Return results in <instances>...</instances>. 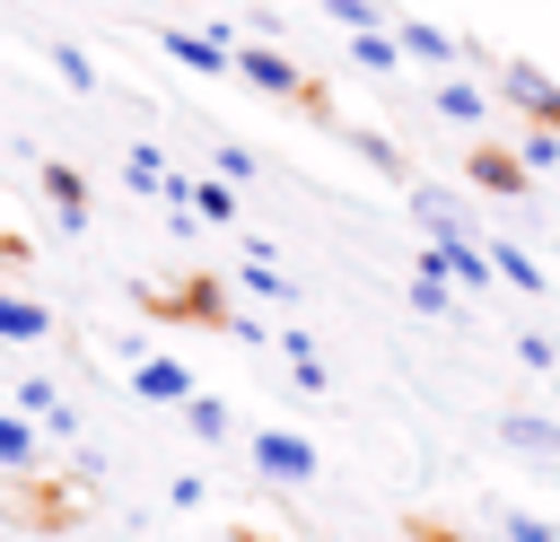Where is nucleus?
Wrapping results in <instances>:
<instances>
[{
    "label": "nucleus",
    "mask_w": 560,
    "mask_h": 542,
    "mask_svg": "<svg viewBox=\"0 0 560 542\" xmlns=\"http://www.w3.org/2000/svg\"><path fill=\"white\" fill-rule=\"evenodd\" d=\"M490 280H508V288H525V297H542V262H534L525 245H490Z\"/></svg>",
    "instance_id": "nucleus-11"
},
{
    "label": "nucleus",
    "mask_w": 560,
    "mask_h": 542,
    "mask_svg": "<svg viewBox=\"0 0 560 542\" xmlns=\"http://www.w3.org/2000/svg\"><path fill=\"white\" fill-rule=\"evenodd\" d=\"M166 52L201 79H228V35H192V26H166Z\"/></svg>",
    "instance_id": "nucleus-7"
},
{
    "label": "nucleus",
    "mask_w": 560,
    "mask_h": 542,
    "mask_svg": "<svg viewBox=\"0 0 560 542\" xmlns=\"http://www.w3.org/2000/svg\"><path fill=\"white\" fill-rule=\"evenodd\" d=\"M411 306H420V315H446V306H455V280H438V271H411Z\"/></svg>",
    "instance_id": "nucleus-21"
},
{
    "label": "nucleus",
    "mask_w": 560,
    "mask_h": 542,
    "mask_svg": "<svg viewBox=\"0 0 560 542\" xmlns=\"http://www.w3.org/2000/svg\"><path fill=\"white\" fill-rule=\"evenodd\" d=\"M438 114H446L455 131H481V122H490V96H481L472 79H438Z\"/></svg>",
    "instance_id": "nucleus-10"
},
{
    "label": "nucleus",
    "mask_w": 560,
    "mask_h": 542,
    "mask_svg": "<svg viewBox=\"0 0 560 542\" xmlns=\"http://www.w3.org/2000/svg\"><path fill=\"white\" fill-rule=\"evenodd\" d=\"M472 184H481V192H499V201L534 192V175H525V157H516V149H472Z\"/></svg>",
    "instance_id": "nucleus-5"
},
{
    "label": "nucleus",
    "mask_w": 560,
    "mask_h": 542,
    "mask_svg": "<svg viewBox=\"0 0 560 542\" xmlns=\"http://www.w3.org/2000/svg\"><path fill=\"white\" fill-rule=\"evenodd\" d=\"M324 9H332V26H350V35H359V26H385L376 0H324Z\"/></svg>",
    "instance_id": "nucleus-22"
},
{
    "label": "nucleus",
    "mask_w": 560,
    "mask_h": 542,
    "mask_svg": "<svg viewBox=\"0 0 560 542\" xmlns=\"http://www.w3.org/2000/svg\"><path fill=\"white\" fill-rule=\"evenodd\" d=\"M0 463H9V472H26V463H35V428H26V420H9V411H0Z\"/></svg>",
    "instance_id": "nucleus-18"
},
{
    "label": "nucleus",
    "mask_w": 560,
    "mask_h": 542,
    "mask_svg": "<svg viewBox=\"0 0 560 542\" xmlns=\"http://www.w3.org/2000/svg\"><path fill=\"white\" fill-rule=\"evenodd\" d=\"M350 149H359V157H368L376 175H402V149H394L385 131H350Z\"/></svg>",
    "instance_id": "nucleus-20"
},
{
    "label": "nucleus",
    "mask_w": 560,
    "mask_h": 542,
    "mask_svg": "<svg viewBox=\"0 0 560 542\" xmlns=\"http://www.w3.org/2000/svg\"><path fill=\"white\" fill-rule=\"evenodd\" d=\"M350 61H359V70H394V61H402L394 26H359V35H350Z\"/></svg>",
    "instance_id": "nucleus-14"
},
{
    "label": "nucleus",
    "mask_w": 560,
    "mask_h": 542,
    "mask_svg": "<svg viewBox=\"0 0 560 542\" xmlns=\"http://www.w3.org/2000/svg\"><path fill=\"white\" fill-rule=\"evenodd\" d=\"M499 96H508V105H525L534 122H551V131H560V87H551L534 61H499Z\"/></svg>",
    "instance_id": "nucleus-3"
},
{
    "label": "nucleus",
    "mask_w": 560,
    "mask_h": 542,
    "mask_svg": "<svg viewBox=\"0 0 560 542\" xmlns=\"http://www.w3.org/2000/svg\"><path fill=\"white\" fill-rule=\"evenodd\" d=\"M411 219H420L429 236H464V210H455L446 192H429V184H411Z\"/></svg>",
    "instance_id": "nucleus-12"
},
{
    "label": "nucleus",
    "mask_w": 560,
    "mask_h": 542,
    "mask_svg": "<svg viewBox=\"0 0 560 542\" xmlns=\"http://www.w3.org/2000/svg\"><path fill=\"white\" fill-rule=\"evenodd\" d=\"M499 542H560V533H551V525H534V516H508V525H499Z\"/></svg>",
    "instance_id": "nucleus-25"
},
{
    "label": "nucleus",
    "mask_w": 560,
    "mask_h": 542,
    "mask_svg": "<svg viewBox=\"0 0 560 542\" xmlns=\"http://www.w3.org/2000/svg\"><path fill=\"white\" fill-rule=\"evenodd\" d=\"M245 455H254V472H262V481H280V490L315 481V446H306V437H289V428H254V437H245Z\"/></svg>",
    "instance_id": "nucleus-1"
},
{
    "label": "nucleus",
    "mask_w": 560,
    "mask_h": 542,
    "mask_svg": "<svg viewBox=\"0 0 560 542\" xmlns=\"http://www.w3.org/2000/svg\"><path fill=\"white\" fill-rule=\"evenodd\" d=\"M219 175H228V184H254V149H236V140H219Z\"/></svg>",
    "instance_id": "nucleus-23"
},
{
    "label": "nucleus",
    "mask_w": 560,
    "mask_h": 542,
    "mask_svg": "<svg viewBox=\"0 0 560 542\" xmlns=\"http://www.w3.org/2000/svg\"><path fill=\"white\" fill-rule=\"evenodd\" d=\"M394 44H402V52H411V61H429V70H446V61H455V52H464V44H455V35H446V26H429V17H411V26H394Z\"/></svg>",
    "instance_id": "nucleus-9"
},
{
    "label": "nucleus",
    "mask_w": 560,
    "mask_h": 542,
    "mask_svg": "<svg viewBox=\"0 0 560 542\" xmlns=\"http://www.w3.org/2000/svg\"><path fill=\"white\" fill-rule=\"evenodd\" d=\"M52 70H61V79H70L79 96H96V61H88L79 44H52Z\"/></svg>",
    "instance_id": "nucleus-19"
},
{
    "label": "nucleus",
    "mask_w": 560,
    "mask_h": 542,
    "mask_svg": "<svg viewBox=\"0 0 560 542\" xmlns=\"http://www.w3.org/2000/svg\"><path fill=\"white\" fill-rule=\"evenodd\" d=\"M228 70H236V79H254L262 96H315V79H306L289 52H271V44H236V52H228Z\"/></svg>",
    "instance_id": "nucleus-2"
},
{
    "label": "nucleus",
    "mask_w": 560,
    "mask_h": 542,
    "mask_svg": "<svg viewBox=\"0 0 560 542\" xmlns=\"http://www.w3.org/2000/svg\"><path fill=\"white\" fill-rule=\"evenodd\" d=\"M516 358H525V367H560V341H542V332H525V341H516Z\"/></svg>",
    "instance_id": "nucleus-24"
},
{
    "label": "nucleus",
    "mask_w": 560,
    "mask_h": 542,
    "mask_svg": "<svg viewBox=\"0 0 560 542\" xmlns=\"http://www.w3.org/2000/svg\"><path fill=\"white\" fill-rule=\"evenodd\" d=\"M131 393H140V402H184V393H192V376H184V358L140 350V358H131Z\"/></svg>",
    "instance_id": "nucleus-4"
},
{
    "label": "nucleus",
    "mask_w": 560,
    "mask_h": 542,
    "mask_svg": "<svg viewBox=\"0 0 560 542\" xmlns=\"http://www.w3.org/2000/svg\"><path fill=\"white\" fill-rule=\"evenodd\" d=\"M175 411H184V428H192L201 446H219V437H228V402H210V393H184Z\"/></svg>",
    "instance_id": "nucleus-15"
},
{
    "label": "nucleus",
    "mask_w": 560,
    "mask_h": 542,
    "mask_svg": "<svg viewBox=\"0 0 560 542\" xmlns=\"http://www.w3.org/2000/svg\"><path fill=\"white\" fill-rule=\"evenodd\" d=\"M44 332H52V306H44V297H9V288H0V341L35 350Z\"/></svg>",
    "instance_id": "nucleus-8"
},
{
    "label": "nucleus",
    "mask_w": 560,
    "mask_h": 542,
    "mask_svg": "<svg viewBox=\"0 0 560 542\" xmlns=\"http://www.w3.org/2000/svg\"><path fill=\"white\" fill-rule=\"evenodd\" d=\"M184 201H192V219H210V227L236 219V184H184Z\"/></svg>",
    "instance_id": "nucleus-16"
},
{
    "label": "nucleus",
    "mask_w": 560,
    "mask_h": 542,
    "mask_svg": "<svg viewBox=\"0 0 560 542\" xmlns=\"http://www.w3.org/2000/svg\"><path fill=\"white\" fill-rule=\"evenodd\" d=\"M499 437L525 446V455H542V463H560V428H551V420H525V411H516V420H499Z\"/></svg>",
    "instance_id": "nucleus-13"
},
{
    "label": "nucleus",
    "mask_w": 560,
    "mask_h": 542,
    "mask_svg": "<svg viewBox=\"0 0 560 542\" xmlns=\"http://www.w3.org/2000/svg\"><path fill=\"white\" fill-rule=\"evenodd\" d=\"M516 157H525V175H551V166H560V131H551V122H534V131L516 140Z\"/></svg>",
    "instance_id": "nucleus-17"
},
{
    "label": "nucleus",
    "mask_w": 560,
    "mask_h": 542,
    "mask_svg": "<svg viewBox=\"0 0 560 542\" xmlns=\"http://www.w3.org/2000/svg\"><path fill=\"white\" fill-rule=\"evenodd\" d=\"M35 184H44V201H52L61 227H88V175L79 166H35Z\"/></svg>",
    "instance_id": "nucleus-6"
}]
</instances>
